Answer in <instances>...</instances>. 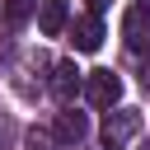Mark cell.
<instances>
[{
	"mask_svg": "<svg viewBox=\"0 0 150 150\" xmlns=\"http://www.w3.org/2000/svg\"><path fill=\"white\" fill-rule=\"evenodd\" d=\"M70 42H75V52H98V47H103V23H98V14L75 19V23H70Z\"/></svg>",
	"mask_w": 150,
	"mask_h": 150,
	"instance_id": "277c9868",
	"label": "cell"
},
{
	"mask_svg": "<svg viewBox=\"0 0 150 150\" xmlns=\"http://www.w3.org/2000/svg\"><path fill=\"white\" fill-rule=\"evenodd\" d=\"M84 98H89L94 108H112V103L122 98V80H117L112 70H94V75L84 80Z\"/></svg>",
	"mask_w": 150,
	"mask_h": 150,
	"instance_id": "7a4b0ae2",
	"label": "cell"
},
{
	"mask_svg": "<svg viewBox=\"0 0 150 150\" xmlns=\"http://www.w3.org/2000/svg\"><path fill=\"white\" fill-rule=\"evenodd\" d=\"M56 136H61V141H84V136H89V117H84V112H61Z\"/></svg>",
	"mask_w": 150,
	"mask_h": 150,
	"instance_id": "52a82bcc",
	"label": "cell"
},
{
	"mask_svg": "<svg viewBox=\"0 0 150 150\" xmlns=\"http://www.w3.org/2000/svg\"><path fill=\"white\" fill-rule=\"evenodd\" d=\"M136 131H141V112H136V108H117V112L103 117V141H108V150L127 145Z\"/></svg>",
	"mask_w": 150,
	"mask_h": 150,
	"instance_id": "6da1fadb",
	"label": "cell"
},
{
	"mask_svg": "<svg viewBox=\"0 0 150 150\" xmlns=\"http://www.w3.org/2000/svg\"><path fill=\"white\" fill-rule=\"evenodd\" d=\"M66 0H42V9H38V28L47 33V38H56L61 28H66Z\"/></svg>",
	"mask_w": 150,
	"mask_h": 150,
	"instance_id": "8992f818",
	"label": "cell"
},
{
	"mask_svg": "<svg viewBox=\"0 0 150 150\" xmlns=\"http://www.w3.org/2000/svg\"><path fill=\"white\" fill-rule=\"evenodd\" d=\"M108 5H112V0H89V9H94V14H103Z\"/></svg>",
	"mask_w": 150,
	"mask_h": 150,
	"instance_id": "9c48e42d",
	"label": "cell"
},
{
	"mask_svg": "<svg viewBox=\"0 0 150 150\" xmlns=\"http://www.w3.org/2000/svg\"><path fill=\"white\" fill-rule=\"evenodd\" d=\"M28 9H33V0H5V19H9V23H23Z\"/></svg>",
	"mask_w": 150,
	"mask_h": 150,
	"instance_id": "ba28073f",
	"label": "cell"
},
{
	"mask_svg": "<svg viewBox=\"0 0 150 150\" xmlns=\"http://www.w3.org/2000/svg\"><path fill=\"white\" fill-rule=\"evenodd\" d=\"M52 94H56V103H75V94H80V70H75V61H61L56 66V75H52Z\"/></svg>",
	"mask_w": 150,
	"mask_h": 150,
	"instance_id": "5b68a950",
	"label": "cell"
},
{
	"mask_svg": "<svg viewBox=\"0 0 150 150\" xmlns=\"http://www.w3.org/2000/svg\"><path fill=\"white\" fill-rule=\"evenodd\" d=\"M136 5H150V0H136Z\"/></svg>",
	"mask_w": 150,
	"mask_h": 150,
	"instance_id": "7c38bea8",
	"label": "cell"
},
{
	"mask_svg": "<svg viewBox=\"0 0 150 150\" xmlns=\"http://www.w3.org/2000/svg\"><path fill=\"white\" fill-rule=\"evenodd\" d=\"M136 150H150V141H141V145H136Z\"/></svg>",
	"mask_w": 150,
	"mask_h": 150,
	"instance_id": "30bf717a",
	"label": "cell"
},
{
	"mask_svg": "<svg viewBox=\"0 0 150 150\" xmlns=\"http://www.w3.org/2000/svg\"><path fill=\"white\" fill-rule=\"evenodd\" d=\"M122 38H127L131 52H141V47L150 42V5H131V9H127V19H122Z\"/></svg>",
	"mask_w": 150,
	"mask_h": 150,
	"instance_id": "3957f363",
	"label": "cell"
},
{
	"mask_svg": "<svg viewBox=\"0 0 150 150\" xmlns=\"http://www.w3.org/2000/svg\"><path fill=\"white\" fill-rule=\"evenodd\" d=\"M145 84H150V66H145Z\"/></svg>",
	"mask_w": 150,
	"mask_h": 150,
	"instance_id": "8fae6325",
	"label": "cell"
}]
</instances>
